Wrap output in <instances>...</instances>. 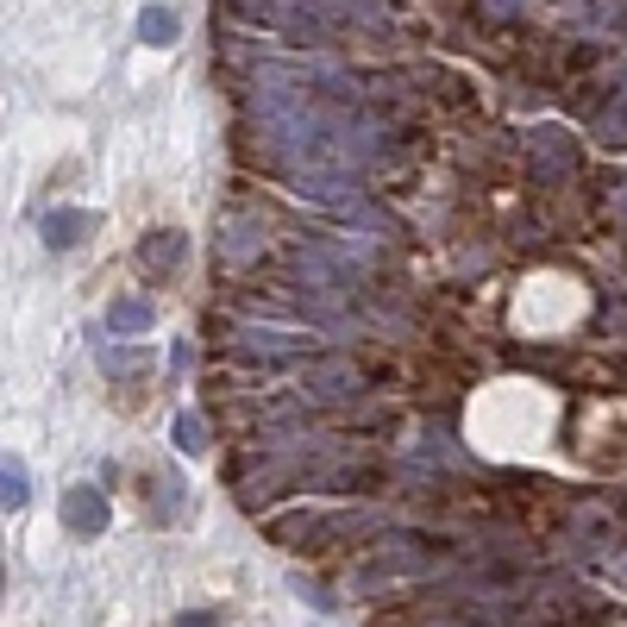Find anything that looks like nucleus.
<instances>
[{"mask_svg": "<svg viewBox=\"0 0 627 627\" xmlns=\"http://www.w3.org/2000/svg\"><path fill=\"white\" fill-rule=\"evenodd\" d=\"M176 627H214V615H207V608H189V615H176Z\"/></svg>", "mask_w": 627, "mask_h": 627, "instance_id": "nucleus-11", "label": "nucleus"}, {"mask_svg": "<svg viewBox=\"0 0 627 627\" xmlns=\"http://www.w3.org/2000/svg\"><path fill=\"white\" fill-rule=\"evenodd\" d=\"M38 232H45V245H50V251H75L82 239H88V232H95V214H82V207H50Z\"/></svg>", "mask_w": 627, "mask_h": 627, "instance_id": "nucleus-3", "label": "nucleus"}, {"mask_svg": "<svg viewBox=\"0 0 627 627\" xmlns=\"http://www.w3.org/2000/svg\"><path fill=\"white\" fill-rule=\"evenodd\" d=\"M346 389H358V376L346 364H314L308 371V396H346Z\"/></svg>", "mask_w": 627, "mask_h": 627, "instance_id": "nucleus-7", "label": "nucleus"}, {"mask_svg": "<svg viewBox=\"0 0 627 627\" xmlns=\"http://www.w3.org/2000/svg\"><path fill=\"white\" fill-rule=\"evenodd\" d=\"M0 502H7V508H25V502H32V477H25L20 458H7V471H0Z\"/></svg>", "mask_w": 627, "mask_h": 627, "instance_id": "nucleus-8", "label": "nucleus"}, {"mask_svg": "<svg viewBox=\"0 0 627 627\" xmlns=\"http://www.w3.org/2000/svg\"><path fill=\"white\" fill-rule=\"evenodd\" d=\"M138 264H145V276H170L176 264H182V232H150L145 245H138Z\"/></svg>", "mask_w": 627, "mask_h": 627, "instance_id": "nucleus-4", "label": "nucleus"}, {"mask_svg": "<svg viewBox=\"0 0 627 627\" xmlns=\"http://www.w3.org/2000/svg\"><path fill=\"white\" fill-rule=\"evenodd\" d=\"M176 32H182V20H176V7H145V13H138V38H145V45H176Z\"/></svg>", "mask_w": 627, "mask_h": 627, "instance_id": "nucleus-6", "label": "nucleus"}, {"mask_svg": "<svg viewBox=\"0 0 627 627\" xmlns=\"http://www.w3.org/2000/svg\"><path fill=\"white\" fill-rule=\"evenodd\" d=\"M296 590H301V596H308V602H314V608H333V596H326L321 583H296Z\"/></svg>", "mask_w": 627, "mask_h": 627, "instance_id": "nucleus-10", "label": "nucleus"}, {"mask_svg": "<svg viewBox=\"0 0 627 627\" xmlns=\"http://www.w3.org/2000/svg\"><path fill=\"white\" fill-rule=\"evenodd\" d=\"M421 571H426L421 552H383V558L358 565V590H383V583H401V577H421Z\"/></svg>", "mask_w": 627, "mask_h": 627, "instance_id": "nucleus-2", "label": "nucleus"}, {"mask_svg": "<svg viewBox=\"0 0 627 627\" xmlns=\"http://www.w3.org/2000/svg\"><path fill=\"white\" fill-rule=\"evenodd\" d=\"M176 446H182V451H201V446H207V433H201L195 414H176Z\"/></svg>", "mask_w": 627, "mask_h": 627, "instance_id": "nucleus-9", "label": "nucleus"}, {"mask_svg": "<svg viewBox=\"0 0 627 627\" xmlns=\"http://www.w3.org/2000/svg\"><path fill=\"white\" fill-rule=\"evenodd\" d=\"M150 321H157V308H150L145 296H120L113 308H107V326H113L120 339H132V333H150Z\"/></svg>", "mask_w": 627, "mask_h": 627, "instance_id": "nucleus-5", "label": "nucleus"}, {"mask_svg": "<svg viewBox=\"0 0 627 627\" xmlns=\"http://www.w3.org/2000/svg\"><path fill=\"white\" fill-rule=\"evenodd\" d=\"M63 527H70L75 540H100L113 527V508H107V496H100L95 483H70L63 490Z\"/></svg>", "mask_w": 627, "mask_h": 627, "instance_id": "nucleus-1", "label": "nucleus"}]
</instances>
